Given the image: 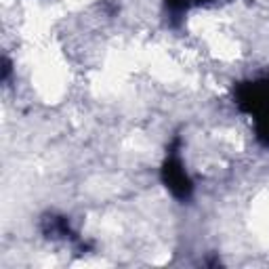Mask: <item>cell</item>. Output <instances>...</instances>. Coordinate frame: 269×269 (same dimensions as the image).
<instances>
[{"instance_id": "cell-1", "label": "cell", "mask_w": 269, "mask_h": 269, "mask_svg": "<svg viewBox=\"0 0 269 269\" xmlns=\"http://www.w3.org/2000/svg\"><path fill=\"white\" fill-rule=\"evenodd\" d=\"M179 181H181V183H185V173H179ZM177 183V177H173V179H170V185H175Z\"/></svg>"}]
</instances>
